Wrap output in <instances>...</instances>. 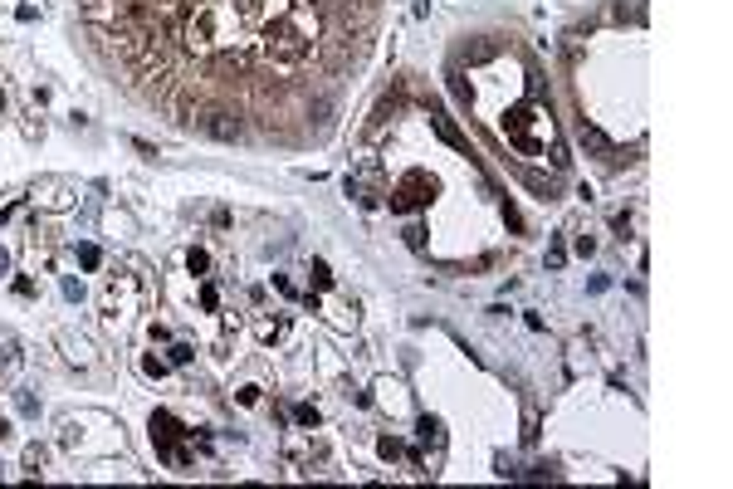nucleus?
Returning a JSON list of instances; mask_svg holds the SVG:
<instances>
[{
  "instance_id": "obj_4",
  "label": "nucleus",
  "mask_w": 733,
  "mask_h": 489,
  "mask_svg": "<svg viewBox=\"0 0 733 489\" xmlns=\"http://www.w3.org/2000/svg\"><path fill=\"white\" fill-rule=\"evenodd\" d=\"M430 123H435V132H440V137H445L450 147H460V152H470V147H465V137L455 132V123H450V118H440V113H430Z\"/></svg>"
},
{
  "instance_id": "obj_7",
  "label": "nucleus",
  "mask_w": 733,
  "mask_h": 489,
  "mask_svg": "<svg viewBox=\"0 0 733 489\" xmlns=\"http://www.w3.org/2000/svg\"><path fill=\"white\" fill-rule=\"evenodd\" d=\"M186 264H191V275H205V269H210V255H205V250H191Z\"/></svg>"
},
{
  "instance_id": "obj_9",
  "label": "nucleus",
  "mask_w": 733,
  "mask_h": 489,
  "mask_svg": "<svg viewBox=\"0 0 733 489\" xmlns=\"http://www.w3.org/2000/svg\"><path fill=\"white\" fill-rule=\"evenodd\" d=\"M98 259H103V255H98L93 245H79V264H83V269H98Z\"/></svg>"
},
{
  "instance_id": "obj_14",
  "label": "nucleus",
  "mask_w": 733,
  "mask_h": 489,
  "mask_svg": "<svg viewBox=\"0 0 733 489\" xmlns=\"http://www.w3.org/2000/svg\"><path fill=\"white\" fill-rule=\"evenodd\" d=\"M6 436H10V421H0V441H6Z\"/></svg>"
},
{
  "instance_id": "obj_2",
  "label": "nucleus",
  "mask_w": 733,
  "mask_h": 489,
  "mask_svg": "<svg viewBox=\"0 0 733 489\" xmlns=\"http://www.w3.org/2000/svg\"><path fill=\"white\" fill-rule=\"evenodd\" d=\"M201 128H205L215 142H240V132H245L235 113H210V118H201Z\"/></svg>"
},
{
  "instance_id": "obj_12",
  "label": "nucleus",
  "mask_w": 733,
  "mask_h": 489,
  "mask_svg": "<svg viewBox=\"0 0 733 489\" xmlns=\"http://www.w3.org/2000/svg\"><path fill=\"white\" fill-rule=\"evenodd\" d=\"M142 372H147V377H161V372H166V362H157V357H142Z\"/></svg>"
},
{
  "instance_id": "obj_8",
  "label": "nucleus",
  "mask_w": 733,
  "mask_h": 489,
  "mask_svg": "<svg viewBox=\"0 0 733 489\" xmlns=\"http://www.w3.org/2000/svg\"><path fill=\"white\" fill-rule=\"evenodd\" d=\"M313 284H318V289H332V275H328L323 259H313Z\"/></svg>"
},
{
  "instance_id": "obj_11",
  "label": "nucleus",
  "mask_w": 733,
  "mask_h": 489,
  "mask_svg": "<svg viewBox=\"0 0 733 489\" xmlns=\"http://www.w3.org/2000/svg\"><path fill=\"white\" fill-rule=\"evenodd\" d=\"M562 264H568V250L552 245V250H548V269H562Z\"/></svg>"
},
{
  "instance_id": "obj_5",
  "label": "nucleus",
  "mask_w": 733,
  "mask_h": 489,
  "mask_svg": "<svg viewBox=\"0 0 733 489\" xmlns=\"http://www.w3.org/2000/svg\"><path fill=\"white\" fill-rule=\"evenodd\" d=\"M196 357V348H186V343H172V357H166V362H172V367H186Z\"/></svg>"
},
{
  "instance_id": "obj_10",
  "label": "nucleus",
  "mask_w": 733,
  "mask_h": 489,
  "mask_svg": "<svg viewBox=\"0 0 733 489\" xmlns=\"http://www.w3.org/2000/svg\"><path fill=\"white\" fill-rule=\"evenodd\" d=\"M294 421H299V426H318V406H299Z\"/></svg>"
},
{
  "instance_id": "obj_6",
  "label": "nucleus",
  "mask_w": 733,
  "mask_h": 489,
  "mask_svg": "<svg viewBox=\"0 0 733 489\" xmlns=\"http://www.w3.org/2000/svg\"><path fill=\"white\" fill-rule=\"evenodd\" d=\"M376 450H381L386 460H401V455H406V446H401V441H391V436H381V446H376Z\"/></svg>"
},
{
  "instance_id": "obj_3",
  "label": "nucleus",
  "mask_w": 733,
  "mask_h": 489,
  "mask_svg": "<svg viewBox=\"0 0 733 489\" xmlns=\"http://www.w3.org/2000/svg\"><path fill=\"white\" fill-rule=\"evenodd\" d=\"M577 142L592 152V157H601V161H616V147H611V137L601 132V128H592V123H582L577 128Z\"/></svg>"
},
{
  "instance_id": "obj_13",
  "label": "nucleus",
  "mask_w": 733,
  "mask_h": 489,
  "mask_svg": "<svg viewBox=\"0 0 733 489\" xmlns=\"http://www.w3.org/2000/svg\"><path fill=\"white\" fill-rule=\"evenodd\" d=\"M6 275H10V255H6V250H0V279H6Z\"/></svg>"
},
{
  "instance_id": "obj_1",
  "label": "nucleus",
  "mask_w": 733,
  "mask_h": 489,
  "mask_svg": "<svg viewBox=\"0 0 733 489\" xmlns=\"http://www.w3.org/2000/svg\"><path fill=\"white\" fill-rule=\"evenodd\" d=\"M430 191H435V186H430V181L421 177V172H411V177H406V181L396 186V196H391V210H411V206L430 201Z\"/></svg>"
}]
</instances>
